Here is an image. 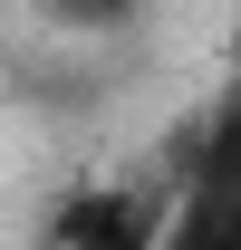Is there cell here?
<instances>
[{
  "mask_svg": "<svg viewBox=\"0 0 241 250\" xmlns=\"http://www.w3.org/2000/svg\"><path fill=\"white\" fill-rule=\"evenodd\" d=\"M164 241H183V250H241V106H222V116L193 125Z\"/></svg>",
  "mask_w": 241,
  "mask_h": 250,
  "instance_id": "cell-1",
  "label": "cell"
},
{
  "mask_svg": "<svg viewBox=\"0 0 241 250\" xmlns=\"http://www.w3.org/2000/svg\"><path fill=\"white\" fill-rule=\"evenodd\" d=\"M164 221H174V202H135V192L87 183L77 202H58V212H48V241H87V250H145V241H164Z\"/></svg>",
  "mask_w": 241,
  "mask_h": 250,
  "instance_id": "cell-2",
  "label": "cell"
},
{
  "mask_svg": "<svg viewBox=\"0 0 241 250\" xmlns=\"http://www.w3.org/2000/svg\"><path fill=\"white\" fill-rule=\"evenodd\" d=\"M29 10H39L58 39H135L154 0H29Z\"/></svg>",
  "mask_w": 241,
  "mask_h": 250,
  "instance_id": "cell-3",
  "label": "cell"
}]
</instances>
